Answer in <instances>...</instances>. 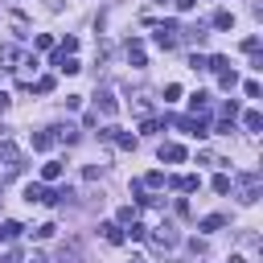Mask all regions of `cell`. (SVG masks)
I'll return each mask as SVG.
<instances>
[{"instance_id":"6da1fadb","label":"cell","mask_w":263,"mask_h":263,"mask_svg":"<svg viewBox=\"0 0 263 263\" xmlns=\"http://www.w3.org/2000/svg\"><path fill=\"white\" fill-rule=\"evenodd\" d=\"M230 185L238 189V201H242V205H251V201H259V185H263V173H259V168H251V173H238Z\"/></svg>"},{"instance_id":"7a4b0ae2","label":"cell","mask_w":263,"mask_h":263,"mask_svg":"<svg viewBox=\"0 0 263 263\" xmlns=\"http://www.w3.org/2000/svg\"><path fill=\"white\" fill-rule=\"evenodd\" d=\"M148 238H152V242H156V247H160V251H173V247H177V242H181V238H177V230H173V226H156V234H148Z\"/></svg>"},{"instance_id":"3957f363","label":"cell","mask_w":263,"mask_h":263,"mask_svg":"<svg viewBox=\"0 0 263 263\" xmlns=\"http://www.w3.org/2000/svg\"><path fill=\"white\" fill-rule=\"evenodd\" d=\"M177 127H181V132H189V136H197V140H205V136H210V123H205V119H197V115H193V119H177Z\"/></svg>"},{"instance_id":"277c9868","label":"cell","mask_w":263,"mask_h":263,"mask_svg":"<svg viewBox=\"0 0 263 263\" xmlns=\"http://www.w3.org/2000/svg\"><path fill=\"white\" fill-rule=\"evenodd\" d=\"M177 41H181V37H177V25H173V21H168V25H160V29H156V45H160V49H173V45H177Z\"/></svg>"},{"instance_id":"5b68a950","label":"cell","mask_w":263,"mask_h":263,"mask_svg":"<svg viewBox=\"0 0 263 263\" xmlns=\"http://www.w3.org/2000/svg\"><path fill=\"white\" fill-rule=\"evenodd\" d=\"M99 230H103V238H107L111 247H123V242H127V234H123V226H119V222H103Z\"/></svg>"},{"instance_id":"8992f818","label":"cell","mask_w":263,"mask_h":263,"mask_svg":"<svg viewBox=\"0 0 263 263\" xmlns=\"http://www.w3.org/2000/svg\"><path fill=\"white\" fill-rule=\"evenodd\" d=\"M160 160H164V164H181V160H185V148H181V144H160Z\"/></svg>"},{"instance_id":"52a82bcc","label":"cell","mask_w":263,"mask_h":263,"mask_svg":"<svg viewBox=\"0 0 263 263\" xmlns=\"http://www.w3.org/2000/svg\"><path fill=\"white\" fill-rule=\"evenodd\" d=\"M21 230H25V226H21L16 218H8V222H0V242H12V238H21Z\"/></svg>"},{"instance_id":"ba28073f","label":"cell","mask_w":263,"mask_h":263,"mask_svg":"<svg viewBox=\"0 0 263 263\" xmlns=\"http://www.w3.org/2000/svg\"><path fill=\"white\" fill-rule=\"evenodd\" d=\"M210 25H214V29H222V33H226V29H234V12H226V8H218V12H214V16H210Z\"/></svg>"},{"instance_id":"9c48e42d","label":"cell","mask_w":263,"mask_h":263,"mask_svg":"<svg viewBox=\"0 0 263 263\" xmlns=\"http://www.w3.org/2000/svg\"><path fill=\"white\" fill-rule=\"evenodd\" d=\"M99 111H103V115H115V95H111V86L99 90Z\"/></svg>"},{"instance_id":"30bf717a","label":"cell","mask_w":263,"mask_h":263,"mask_svg":"<svg viewBox=\"0 0 263 263\" xmlns=\"http://www.w3.org/2000/svg\"><path fill=\"white\" fill-rule=\"evenodd\" d=\"M58 177H62V160H45V164H41V181L49 185V181H58Z\"/></svg>"},{"instance_id":"8fae6325","label":"cell","mask_w":263,"mask_h":263,"mask_svg":"<svg viewBox=\"0 0 263 263\" xmlns=\"http://www.w3.org/2000/svg\"><path fill=\"white\" fill-rule=\"evenodd\" d=\"M49 136H53V140H62V144H74V140H78V132H74V127H62V123H58V127H49Z\"/></svg>"},{"instance_id":"7c38bea8","label":"cell","mask_w":263,"mask_h":263,"mask_svg":"<svg viewBox=\"0 0 263 263\" xmlns=\"http://www.w3.org/2000/svg\"><path fill=\"white\" fill-rule=\"evenodd\" d=\"M222 226H226V218H222V214H210V218H201V230H205V234H214V230H222Z\"/></svg>"},{"instance_id":"4fadbf2b","label":"cell","mask_w":263,"mask_h":263,"mask_svg":"<svg viewBox=\"0 0 263 263\" xmlns=\"http://www.w3.org/2000/svg\"><path fill=\"white\" fill-rule=\"evenodd\" d=\"M242 127H247V132H259V127H263V115H259V111H247V115H242Z\"/></svg>"},{"instance_id":"5bb4252c","label":"cell","mask_w":263,"mask_h":263,"mask_svg":"<svg viewBox=\"0 0 263 263\" xmlns=\"http://www.w3.org/2000/svg\"><path fill=\"white\" fill-rule=\"evenodd\" d=\"M78 259H82V255H78V247H74V242L58 251V263H78Z\"/></svg>"},{"instance_id":"9a60e30c","label":"cell","mask_w":263,"mask_h":263,"mask_svg":"<svg viewBox=\"0 0 263 263\" xmlns=\"http://www.w3.org/2000/svg\"><path fill=\"white\" fill-rule=\"evenodd\" d=\"M189 107H193V115H197V111H205V107H210V95H205V90H197V95L189 99Z\"/></svg>"},{"instance_id":"2e32d148","label":"cell","mask_w":263,"mask_h":263,"mask_svg":"<svg viewBox=\"0 0 263 263\" xmlns=\"http://www.w3.org/2000/svg\"><path fill=\"white\" fill-rule=\"evenodd\" d=\"M111 140H115L119 148H136V136H132V132H119V127H115V136H111Z\"/></svg>"},{"instance_id":"e0dca14e","label":"cell","mask_w":263,"mask_h":263,"mask_svg":"<svg viewBox=\"0 0 263 263\" xmlns=\"http://www.w3.org/2000/svg\"><path fill=\"white\" fill-rule=\"evenodd\" d=\"M205 70H214V74H226V70H230V62H226V58H210V62H205Z\"/></svg>"},{"instance_id":"ac0fdd59","label":"cell","mask_w":263,"mask_h":263,"mask_svg":"<svg viewBox=\"0 0 263 263\" xmlns=\"http://www.w3.org/2000/svg\"><path fill=\"white\" fill-rule=\"evenodd\" d=\"M49 144H53V136H49V132H37V136H33V148H37V152H45Z\"/></svg>"},{"instance_id":"d6986e66","label":"cell","mask_w":263,"mask_h":263,"mask_svg":"<svg viewBox=\"0 0 263 263\" xmlns=\"http://www.w3.org/2000/svg\"><path fill=\"white\" fill-rule=\"evenodd\" d=\"M218 82H222V90H234V82H238V74H234V70H226V74H218Z\"/></svg>"},{"instance_id":"ffe728a7","label":"cell","mask_w":263,"mask_h":263,"mask_svg":"<svg viewBox=\"0 0 263 263\" xmlns=\"http://www.w3.org/2000/svg\"><path fill=\"white\" fill-rule=\"evenodd\" d=\"M156 185H164V173H156V168H152V173L144 177V189H156Z\"/></svg>"},{"instance_id":"44dd1931","label":"cell","mask_w":263,"mask_h":263,"mask_svg":"<svg viewBox=\"0 0 263 263\" xmlns=\"http://www.w3.org/2000/svg\"><path fill=\"white\" fill-rule=\"evenodd\" d=\"M214 193H230V177H226V173L214 177Z\"/></svg>"},{"instance_id":"7402d4cb","label":"cell","mask_w":263,"mask_h":263,"mask_svg":"<svg viewBox=\"0 0 263 263\" xmlns=\"http://www.w3.org/2000/svg\"><path fill=\"white\" fill-rule=\"evenodd\" d=\"M33 234H37V238H53V234H58V226H53V222H41Z\"/></svg>"},{"instance_id":"603a6c76","label":"cell","mask_w":263,"mask_h":263,"mask_svg":"<svg viewBox=\"0 0 263 263\" xmlns=\"http://www.w3.org/2000/svg\"><path fill=\"white\" fill-rule=\"evenodd\" d=\"M127 226H132V238H136V242L148 238V226H144V222H127Z\"/></svg>"},{"instance_id":"cb8c5ba5","label":"cell","mask_w":263,"mask_h":263,"mask_svg":"<svg viewBox=\"0 0 263 263\" xmlns=\"http://www.w3.org/2000/svg\"><path fill=\"white\" fill-rule=\"evenodd\" d=\"M33 90H37V95H49V90H53V78H37Z\"/></svg>"},{"instance_id":"d4e9b609","label":"cell","mask_w":263,"mask_h":263,"mask_svg":"<svg viewBox=\"0 0 263 263\" xmlns=\"http://www.w3.org/2000/svg\"><path fill=\"white\" fill-rule=\"evenodd\" d=\"M177 99H181V86L168 82V86H164V103H177Z\"/></svg>"},{"instance_id":"484cf974","label":"cell","mask_w":263,"mask_h":263,"mask_svg":"<svg viewBox=\"0 0 263 263\" xmlns=\"http://www.w3.org/2000/svg\"><path fill=\"white\" fill-rule=\"evenodd\" d=\"M74 49H78V37H66V41L58 45V53H74Z\"/></svg>"},{"instance_id":"4316f807","label":"cell","mask_w":263,"mask_h":263,"mask_svg":"<svg viewBox=\"0 0 263 263\" xmlns=\"http://www.w3.org/2000/svg\"><path fill=\"white\" fill-rule=\"evenodd\" d=\"M234 115H238V103H234V99H230V103H222V119H234Z\"/></svg>"},{"instance_id":"83f0119b","label":"cell","mask_w":263,"mask_h":263,"mask_svg":"<svg viewBox=\"0 0 263 263\" xmlns=\"http://www.w3.org/2000/svg\"><path fill=\"white\" fill-rule=\"evenodd\" d=\"M127 222H136V210H132V205H123V210H119V226H127Z\"/></svg>"},{"instance_id":"f1b7e54d","label":"cell","mask_w":263,"mask_h":263,"mask_svg":"<svg viewBox=\"0 0 263 263\" xmlns=\"http://www.w3.org/2000/svg\"><path fill=\"white\" fill-rule=\"evenodd\" d=\"M37 49H53V37L49 33H37Z\"/></svg>"},{"instance_id":"f546056e","label":"cell","mask_w":263,"mask_h":263,"mask_svg":"<svg viewBox=\"0 0 263 263\" xmlns=\"http://www.w3.org/2000/svg\"><path fill=\"white\" fill-rule=\"evenodd\" d=\"M156 127H160V119H144V123H140V132H144V136H152Z\"/></svg>"},{"instance_id":"4dcf8cb0","label":"cell","mask_w":263,"mask_h":263,"mask_svg":"<svg viewBox=\"0 0 263 263\" xmlns=\"http://www.w3.org/2000/svg\"><path fill=\"white\" fill-rule=\"evenodd\" d=\"M12 58H16V49L12 45H0V62H12Z\"/></svg>"},{"instance_id":"1f68e13d","label":"cell","mask_w":263,"mask_h":263,"mask_svg":"<svg viewBox=\"0 0 263 263\" xmlns=\"http://www.w3.org/2000/svg\"><path fill=\"white\" fill-rule=\"evenodd\" d=\"M193 4H197V0H177V8H181V12H189Z\"/></svg>"},{"instance_id":"d6a6232c","label":"cell","mask_w":263,"mask_h":263,"mask_svg":"<svg viewBox=\"0 0 263 263\" xmlns=\"http://www.w3.org/2000/svg\"><path fill=\"white\" fill-rule=\"evenodd\" d=\"M25 263H49V259H45V255H37V251H33V255H29V259H25Z\"/></svg>"},{"instance_id":"836d02e7","label":"cell","mask_w":263,"mask_h":263,"mask_svg":"<svg viewBox=\"0 0 263 263\" xmlns=\"http://www.w3.org/2000/svg\"><path fill=\"white\" fill-rule=\"evenodd\" d=\"M4 111H8V95L0 90V115H4Z\"/></svg>"},{"instance_id":"e575fe53","label":"cell","mask_w":263,"mask_h":263,"mask_svg":"<svg viewBox=\"0 0 263 263\" xmlns=\"http://www.w3.org/2000/svg\"><path fill=\"white\" fill-rule=\"evenodd\" d=\"M226 263H247V259H242V255H230V259H226Z\"/></svg>"},{"instance_id":"d590c367","label":"cell","mask_w":263,"mask_h":263,"mask_svg":"<svg viewBox=\"0 0 263 263\" xmlns=\"http://www.w3.org/2000/svg\"><path fill=\"white\" fill-rule=\"evenodd\" d=\"M132 263H144V259H132Z\"/></svg>"}]
</instances>
